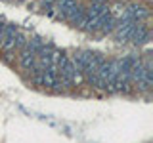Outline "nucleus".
I'll return each mask as SVG.
<instances>
[{"mask_svg": "<svg viewBox=\"0 0 153 143\" xmlns=\"http://www.w3.org/2000/svg\"><path fill=\"white\" fill-rule=\"evenodd\" d=\"M105 12H109L107 2H105V0H94V2L90 4L88 12H86V17H94V19H98L100 15H103Z\"/></svg>", "mask_w": 153, "mask_h": 143, "instance_id": "nucleus-3", "label": "nucleus"}, {"mask_svg": "<svg viewBox=\"0 0 153 143\" xmlns=\"http://www.w3.org/2000/svg\"><path fill=\"white\" fill-rule=\"evenodd\" d=\"M128 40L134 42V44H146V42H149V29H147L146 23H142V21L136 23L130 31V38Z\"/></svg>", "mask_w": 153, "mask_h": 143, "instance_id": "nucleus-1", "label": "nucleus"}, {"mask_svg": "<svg viewBox=\"0 0 153 143\" xmlns=\"http://www.w3.org/2000/svg\"><path fill=\"white\" fill-rule=\"evenodd\" d=\"M115 15L111 12H105L103 15H100L98 19H96V31L100 32H111L115 29Z\"/></svg>", "mask_w": 153, "mask_h": 143, "instance_id": "nucleus-2", "label": "nucleus"}, {"mask_svg": "<svg viewBox=\"0 0 153 143\" xmlns=\"http://www.w3.org/2000/svg\"><path fill=\"white\" fill-rule=\"evenodd\" d=\"M19 2H25V0H19Z\"/></svg>", "mask_w": 153, "mask_h": 143, "instance_id": "nucleus-4", "label": "nucleus"}]
</instances>
